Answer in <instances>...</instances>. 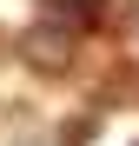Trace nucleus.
Segmentation results:
<instances>
[{
  "label": "nucleus",
  "instance_id": "1",
  "mask_svg": "<svg viewBox=\"0 0 139 146\" xmlns=\"http://www.w3.org/2000/svg\"><path fill=\"white\" fill-rule=\"evenodd\" d=\"M73 53H80V27H73V20H60V13L33 20V27L20 33V60H27L33 73H66Z\"/></svg>",
  "mask_w": 139,
  "mask_h": 146
},
{
  "label": "nucleus",
  "instance_id": "2",
  "mask_svg": "<svg viewBox=\"0 0 139 146\" xmlns=\"http://www.w3.org/2000/svg\"><path fill=\"white\" fill-rule=\"evenodd\" d=\"M46 13H60V20H73V27H93V20L106 13V0H46Z\"/></svg>",
  "mask_w": 139,
  "mask_h": 146
},
{
  "label": "nucleus",
  "instance_id": "3",
  "mask_svg": "<svg viewBox=\"0 0 139 146\" xmlns=\"http://www.w3.org/2000/svg\"><path fill=\"white\" fill-rule=\"evenodd\" d=\"M132 146H139V139H132Z\"/></svg>",
  "mask_w": 139,
  "mask_h": 146
}]
</instances>
